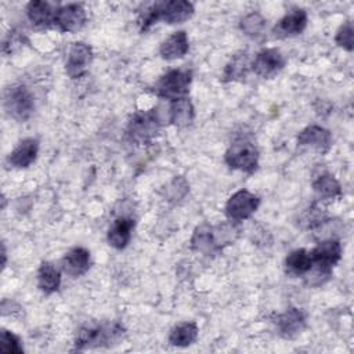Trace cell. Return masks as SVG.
<instances>
[{"label":"cell","instance_id":"1","mask_svg":"<svg viewBox=\"0 0 354 354\" xmlns=\"http://www.w3.org/2000/svg\"><path fill=\"white\" fill-rule=\"evenodd\" d=\"M194 4L187 0H169L158 1L145 8V12L140 18V30H148L158 21H163L167 25L183 24L194 15Z\"/></svg>","mask_w":354,"mask_h":354},{"label":"cell","instance_id":"2","mask_svg":"<svg viewBox=\"0 0 354 354\" xmlns=\"http://www.w3.org/2000/svg\"><path fill=\"white\" fill-rule=\"evenodd\" d=\"M234 224L232 227L228 224H201L192 232L191 249L203 256L213 257L218 254L225 245H230L234 241Z\"/></svg>","mask_w":354,"mask_h":354},{"label":"cell","instance_id":"3","mask_svg":"<svg viewBox=\"0 0 354 354\" xmlns=\"http://www.w3.org/2000/svg\"><path fill=\"white\" fill-rule=\"evenodd\" d=\"M124 335V328L120 322H102L86 325L79 329L75 339L76 351H83L97 347H111L118 344Z\"/></svg>","mask_w":354,"mask_h":354},{"label":"cell","instance_id":"4","mask_svg":"<svg viewBox=\"0 0 354 354\" xmlns=\"http://www.w3.org/2000/svg\"><path fill=\"white\" fill-rule=\"evenodd\" d=\"M3 105L10 118L26 122L35 111V98L25 84H12L4 91Z\"/></svg>","mask_w":354,"mask_h":354},{"label":"cell","instance_id":"5","mask_svg":"<svg viewBox=\"0 0 354 354\" xmlns=\"http://www.w3.org/2000/svg\"><path fill=\"white\" fill-rule=\"evenodd\" d=\"M192 82V72L188 69H171L166 72L153 87L158 97L169 101L187 97Z\"/></svg>","mask_w":354,"mask_h":354},{"label":"cell","instance_id":"6","mask_svg":"<svg viewBox=\"0 0 354 354\" xmlns=\"http://www.w3.org/2000/svg\"><path fill=\"white\" fill-rule=\"evenodd\" d=\"M160 118L156 109L136 112L127 123V137L137 144H147L153 140L160 130Z\"/></svg>","mask_w":354,"mask_h":354},{"label":"cell","instance_id":"7","mask_svg":"<svg viewBox=\"0 0 354 354\" xmlns=\"http://www.w3.org/2000/svg\"><path fill=\"white\" fill-rule=\"evenodd\" d=\"M224 162L232 170L252 174L259 167V149L250 141H235L225 151Z\"/></svg>","mask_w":354,"mask_h":354},{"label":"cell","instance_id":"8","mask_svg":"<svg viewBox=\"0 0 354 354\" xmlns=\"http://www.w3.org/2000/svg\"><path fill=\"white\" fill-rule=\"evenodd\" d=\"M260 198L248 189H239L234 192L224 207L225 217L232 224H239L249 217L259 209Z\"/></svg>","mask_w":354,"mask_h":354},{"label":"cell","instance_id":"9","mask_svg":"<svg viewBox=\"0 0 354 354\" xmlns=\"http://www.w3.org/2000/svg\"><path fill=\"white\" fill-rule=\"evenodd\" d=\"M93 48L84 41H75L71 44L66 59L65 72L71 79H79L84 76L93 62Z\"/></svg>","mask_w":354,"mask_h":354},{"label":"cell","instance_id":"10","mask_svg":"<svg viewBox=\"0 0 354 354\" xmlns=\"http://www.w3.org/2000/svg\"><path fill=\"white\" fill-rule=\"evenodd\" d=\"M286 59L278 48H263L250 62V69L263 79L275 77L285 66Z\"/></svg>","mask_w":354,"mask_h":354},{"label":"cell","instance_id":"11","mask_svg":"<svg viewBox=\"0 0 354 354\" xmlns=\"http://www.w3.org/2000/svg\"><path fill=\"white\" fill-rule=\"evenodd\" d=\"M86 21L87 15L83 6L80 3H69L57 8L54 28L64 33H75L84 26Z\"/></svg>","mask_w":354,"mask_h":354},{"label":"cell","instance_id":"12","mask_svg":"<svg viewBox=\"0 0 354 354\" xmlns=\"http://www.w3.org/2000/svg\"><path fill=\"white\" fill-rule=\"evenodd\" d=\"M274 325L281 337L292 340L297 337L306 328V314L301 308L289 307L283 313L274 317Z\"/></svg>","mask_w":354,"mask_h":354},{"label":"cell","instance_id":"13","mask_svg":"<svg viewBox=\"0 0 354 354\" xmlns=\"http://www.w3.org/2000/svg\"><path fill=\"white\" fill-rule=\"evenodd\" d=\"M296 142L299 148H310L318 153H326L332 147V134L322 126L311 124L297 134Z\"/></svg>","mask_w":354,"mask_h":354},{"label":"cell","instance_id":"14","mask_svg":"<svg viewBox=\"0 0 354 354\" xmlns=\"http://www.w3.org/2000/svg\"><path fill=\"white\" fill-rule=\"evenodd\" d=\"M307 26V12L304 8H293L286 12L271 29L275 39H288L300 35Z\"/></svg>","mask_w":354,"mask_h":354},{"label":"cell","instance_id":"15","mask_svg":"<svg viewBox=\"0 0 354 354\" xmlns=\"http://www.w3.org/2000/svg\"><path fill=\"white\" fill-rule=\"evenodd\" d=\"M310 253L314 266L333 271V267L342 259V243L335 238H326L318 242L317 246L310 250Z\"/></svg>","mask_w":354,"mask_h":354},{"label":"cell","instance_id":"16","mask_svg":"<svg viewBox=\"0 0 354 354\" xmlns=\"http://www.w3.org/2000/svg\"><path fill=\"white\" fill-rule=\"evenodd\" d=\"M90 267H91V254L83 246H75L69 249L61 260L62 271L72 278L82 277L88 271Z\"/></svg>","mask_w":354,"mask_h":354},{"label":"cell","instance_id":"17","mask_svg":"<svg viewBox=\"0 0 354 354\" xmlns=\"http://www.w3.org/2000/svg\"><path fill=\"white\" fill-rule=\"evenodd\" d=\"M55 11L57 8H54L48 1L35 0L26 4V17L36 29L54 28Z\"/></svg>","mask_w":354,"mask_h":354},{"label":"cell","instance_id":"18","mask_svg":"<svg viewBox=\"0 0 354 354\" xmlns=\"http://www.w3.org/2000/svg\"><path fill=\"white\" fill-rule=\"evenodd\" d=\"M37 152H39V141L32 137L24 138L10 152L7 162L10 166H12L15 169H26L36 160Z\"/></svg>","mask_w":354,"mask_h":354},{"label":"cell","instance_id":"19","mask_svg":"<svg viewBox=\"0 0 354 354\" xmlns=\"http://www.w3.org/2000/svg\"><path fill=\"white\" fill-rule=\"evenodd\" d=\"M134 225H136L134 218L123 217V216L118 217L112 223V225L109 227L108 234H106V239H108L109 246H112L118 250L124 249L129 245L130 239H131Z\"/></svg>","mask_w":354,"mask_h":354},{"label":"cell","instance_id":"20","mask_svg":"<svg viewBox=\"0 0 354 354\" xmlns=\"http://www.w3.org/2000/svg\"><path fill=\"white\" fill-rule=\"evenodd\" d=\"M189 48V41L185 30H177L171 33L159 47V54L166 61L183 58Z\"/></svg>","mask_w":354,"mask_h":354},{"label":"cell","instance_id":"21","mask_svg":"<svg viewBox=\"0 0 354 354\" xmlns=\"http://www.w3.org/2000/svg\"><path fill=\"white\" fill-rule=\"evenodd\" d=\"M313 191L318 202L333 201L342 196V185L330 173H321L313 181Z\"/></svg>","mask_w":354,"mask_h":354},{"label":"cell","instance_id":"22","mask_svg":"<svg viewBox=\"0 0 354 354\" xmlns=\"http://www.w3.org/2000/svg\"><path fill=\"white\" fill-rule=\"evenodd\" d=\"M311 267H313V257L310 250H306V249H296L290 252L286 256L283 263L286 275L292 278L304 277Z\"/></svg>","mask_w":354,"mask_h":354},{"label":"cell","instance_id":"23","mask_svg":"<svg viewBox=\"0 0 354 354\" xmlns=\"http://www.w3.org/2000/svg\"><path fill=\"white\" fill-rule=\"evenodd\" d=\"M195 109L188 97L177 98L169 104V120L177 127H185L192 123Z\"/></svg>","mask_w":354,"mask_h":354},{"label":"cell","instance_id":"24","mask_svg":"<svg viewBox=\"0 0 354 354\" xmlns=\"http://www.w3.org/2000/svg\"><path fill=\"white\" fill-rule=\"evenodd\" d=\"M329 216L326 213V209L321 206V203L313 202L308 207H306L297 217V225L299 228L304 231L317 230L322 227L325 223H328Z\"/></svg>","mask_w":354,"mask_h":354},{"label":"cell","instance_id":"25","mask_svg":"<svg viewBox=\"0 0 354 354\" xmlns=\"http://www.w3.org/2000/svg\"><path fill=\"white\" fill-rule=\"evenodd\" d=\"M61 286V272L50 261H43L37 270V288L44 295L55 293Z\"/></svg>","mask_w":354,"mask_h":354},{"label":"cell","instance_id":"26","mask_svg":"<svg viewBox=\"0 0 354 354\" xmlns=\"http://www.w3.org/2000/svg\"><path fill=\"white\" fill-rule=\"evenodd\" d=\"M198 325L195 322H181L171 328L169 343L174 347H188L198 339Z\"/></svg>","mask_w":354,"mask_h":354},{"label":"cell","instance_id":"27","mask_svg":"<svg viewBox=\"0 0 354 354\" xmlns=\"http://www.w3.org/2000/svg\"><path fill=\"white\" fill-rule=\"evenodd\" d=\"M250 68V61L246 53L235 54L231 61L225 65L223 72V82H236L243 80L248 75V71Z\"/></svg>","mask_w":354,"mask_h":354},{"label":"cell","instance_id":"28","mask_svg":"<svg viewBox=\"0 0 354 354\" xmlns=\"http://www.w3.org/2000/svg\"><path fill=\"white\" fill-rule=\"evenodd\" d=\"M266 25H267V21L264 19V17L256 11L246 14L239 22L242 32L249 37L261 36L266 29Z\"/></svg>","mask_w":354,"mask_h":354},{"label":"cell","instance_id":"29","mask_svg":"<svg viewBox=\"0 0 354 354\" xmlns=\"http://www.w3.org/2000/svg\"><path fill=\"white\" fill-rule=\"evenodd\" d=\"M353 37H354L353 24H351V21H346L344 24H342L339 26L336 36H335V43L346 51H353V48H354Z\"/></svg>","mask_w":354,"mask_h":354},{"label":"cell","instance_id":"30","mask_svg":"<svg viewBox=\"0 0 354 354\" xmlns=\"http://www.w3.org/2000/svg\"><path fill=\"white\" fill-rule=\"evenodd\" d=\"M0 351L21 354V353H24V347L17 335H14L12 332L3 328L0 332Z\"/></svg>","mask_w":354,"mask_h":354},{"label":"cell","instance_id":"31","mask_svg":"<svg viewBox=\"0 0 354 354\" xmlns=\"http://www.w3.org/2000/svg\"><path fill=\"white\" fill-rule=\"evenodd\" d=\"M22 44V37L17 32H10L3 41V53L11 54Z\"/></svg>","mask_w":354,"mask_h":354},{"label":"cell","instance_id":"32","mask_svg":"<svg viewBox=\"0 0 354 354\" xmlns=\"http://www.w3.org/2000/svg\"><path fill=\"white\" fill-rule=\"evenodd\" d=\"M1 256H3V263H1V266H3V268L6 267V259H7V256H6V246H4V243L1 245Z\"/></svg>","mask_w":354,"mask_h":354}]
</instances>
